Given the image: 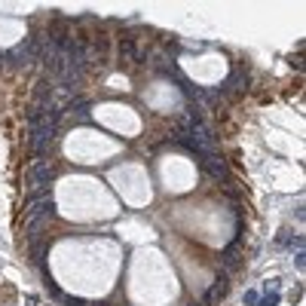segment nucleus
<instances>
[{"label": "nucleus", "mask_w": 306, "mask_h": 306, "mask_svg": "<svg viewBox=\"0 0 306 306\" xmlns=\"http://www.w3.org/2000/svg\"><path fill=\"white\" fill-rule=\"evenodd\" d=\"M55 141V126H37V129H28V147H31V153L40 159L43 153H46V147Z\"/></svg>", "instance_id": "nucleus-1"}, {"label": "nucleus", "mask_w": 306, "mask_h": 306, "mask_svg": "<svg viewBox=\"0 0 306 306\" xmlns=\"http://www.w3.org/2000/svg\"><path fill=\"white\" fill-rule=\"evenodd\" d=\"M49 181H52V166H49L46 159H34V162H31V169H28V175H25L28 190L49 187Z\"/></svg>", "instance_id": "nucleus-2"}, {"label": "nucleus", "mask_w": 306, "mask_h": 306, "mask_svg": "<svg viewBox=\"0 0 306 306\" xmlns=\"http://www.w3.org/2000/svg\"><path fill=\"white\" fill-rule=\"evenodd\" d=\"M52 215H55V202H52L49 196L25 205V221H49Z\"/></svg>", "instance_id": "nucleus-3"}, {"label": "nucleus", "mask_w": 306, "mask_h": 306, "mask_svg": "<svg viewBox=\"0 0 306 306\" xmlns=\"http://www.w3.org/2000/svg\"><path fill=\"white\" fill-rule=\"evenodd\" d=\"M199 166H202V169H205L215 181H224V187H227V184H233V181H230V175H227V162H224L218 153H208L205 159H199Z\"/></svg>", "instance_id": "nucleus-4"}, {"label": "nucleus", "mask_w": 306, "mask_h": 306, "mask_svg": "<svg viewBox=\"0 0 306 306\" xmlns=\"http://www.w3.org/2000/svg\"><path fill=\"white\" fill-rule=\"evenodd\" d=\"M239 245H242V239H233L224 251H221V264H224V273H230V270H239L242 267V254H239Z\"/></svg>", "instance_id": "nucleus-5"}, {"label": "nucleus", "mask_w": 306, "mask_h": 306, "mask_svg": "<svg viewBox=\"0 0 306 306\" xmlns=\"http://www.w3.org/2000/svg\"><path fill=\"white\" fill-rule=\"evenodd\" d=\"M6 64L21 70V67H31V64H34V58H31V55H28V49L18 43L15 49H9V52H6Z\"/></svg>", "instance_id": "nucleus-6"}, {"label": "nucleus", "mask_w": 306, "mask_h": 306, "mask_svg": "<svg viewBox=\"0 0 306 306\" xmlns=\"http://www.w3.org/2000/svg\"><path fill=\"white\" fill-rule=\"evenodd\" d=\"M52 95H55V86H52V80H40V83L34 86V104L52 107Z\"/></svg>", "instance_id": "nucleus-7"}, {"label": "nucleus", "mask_w": 306, "mask_h": 306, "mask_svg": "<svg viewBox=\"0 0 306 306\" xmlns=\"http://www.w3.org/2000/svg\"><path fill=\"white\" fill-rule=\"evenodd\" d=\"M227 291H230V279H227V273H218L215 285H211V288H208V294H205V303L224 300V297H227Z\"/></svg>", "instance_id": "nucleus-8"}, {"label": "nucleus", "mask_w": 306, "mask_h": 306, "mask_svg": "<svg viewBox=\"0 0 306 306\" xmlns=\"http://www.w3.org/2000/svg\"><path fill=\"white\" fill-rule=\"evenodd\" d=\"M46 254H49V242H46V239H34V242H28V261H31L34 267H40Z\"/></svg>", "instance_id": "nucleus-9"}, {"label": "nucleus", "mask_w": 306, "mask_h": 306, "mask_svg": "<svg viewBox=\"0 0 306 306\" xmlns=\"http://www.w3.org/2000/svg\"><path fill=\"white\" fill-rule=\"evenodd\" d=\"M135 58H138V43L132 34H126L120 40V61H135Z\"/></svg>", "instance_id": "nucleus-10"}, {"label": "nucleus", "mask_w": 306, "mask_h": 306, "mask_svg": "<svg viewBox=\"0 0 306 306\" xmlns=\"http://www.w3.org/2000/svg\"><path fill=\"white\" fill-rule=\"evenodd\" d=\"M279 300H282V294H279V291H267V297H264V300H257V306H276Z\"/></svg>", "instance_id": "nucleus-11"}, {"label": "nucleus", "mask_w": 306, "mask_h": 306, "mask_svg": "<svg viewBox=\"0 0 306 306\" xmlns=\"http://www.w3.org/2000/svg\"><path fill=\"white\" fill-rule=\"evenodd\" d=\"M43 285H46V291H49L52 297H61V288L52 282V276H43Z\"/></svg>", "instance_id": "nucleus-12"}, {"label": "nucleus", "mask_w": 306, "mask_h": 306, "mask_svg": "<svg viewBox=\"0 0 306 306\" xmlns=\"http://www.w3.org/2000/svg\"><path fill=\"white\" fill-rule=\"evenodd\" d=\"M61 300H64L67 306H89L83 297H74V294H61Z\"/></svg>", "instance_id": "nucleus-13"}, {"label": "nucleus", "mask_w": 306, "mask_h": 306, "mask_svg": "<svg viewBox=\"0 0 306 306\" xmlns=\"http://www.w3.org/2000/svg\"><path fill=\"white\" fill-rule=\"evenodd\" d=\"M257 300H261L257 291H248V294H245V303H248V306H257Z\"/></svg>", "instance_id": "nucleus-14"}, {"label": "nucleus", "mask_w": 306, "mask_h": 306, "mask_svg": "<svg viewBox=\"0 0 306 306\" xmlns=\"http://www.w3.org/2000/svg\"><path fill=\"white\" fill-rule=\"evenodd\" d=\"M303 257H306V254H303V248H300V251L294 254V267H297V270H303V264H306Z\"/></svg>", "instance_id": "nucleus-15"}, {"label": "nucleus", "mask_w": 306, "mask_h": 306, "mask_svg": "<svg viewBox=\"0 0 306 306\" xmlns=\"http://www.w3.org/2000/svg\"><path fill=\"white\" fill-rule=\"evenodd\" d=\"M291 67H297V70H303V58L297 55V58H291Z\"/></svg>", "instance_id": "nucleus-16"}, {"label": "nucleus", "mask_w": 306, "mask_h": 306, "mask_svg": "<svg viewBox=\"0 0 306 306\" xmlns=\"http://www.w3.org/2000/svg\"><path fill=\"white\" fill-rule=\"evenodd\" d=\"M0 67H6V52H0Z\"/></svg>", "instance_id": "nucleus-17"}, {"label": "nucleus", "mask_w": 306, "mask_h": 306, "mask_svg": "<svg viewBox=\"0 0 306 306\" xmlns=\"http://www.w3.org/2000/svg\"><path fill=\"white\" fill-rule=\"evenodd\" d=\"M92 306H104V303H92Z\"/></svg>", "instance_id": "nucleus-18"}, {"label": "nucleus", "mask_w": 306, "mask_h": 306, "mask_svg": "<svg viewBox=\"0 0 306 306\" xmlns=\"http://www.w3.org/2000/svg\"><path fill=\"white\" fill-rule=\"evenodd\" d=\"M193 306H196V303H193Z\"/></svg>", "instance_id": "nucleus-19"}]
</instances>
